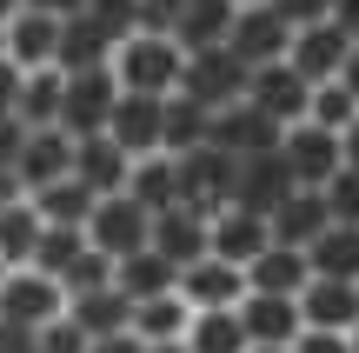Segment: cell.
<instances>
[{
	"label": "cell",
	"instance_id": "6da1fadb",
	"mask_svg": "<svg viewBox=\"0 0 359 353\" xmlns=\"http://www.w3.org/2000/svg\"><path fill=\"white\" fill-rule=\"evenodd\" d=\"M107 74H114L120 93H147V100H167L180 87V47L167 34H127L114 47V60H107Z\"/></svg>",
	"mask_w": 359,
	"mask_h": 353
},
{
	"label": "cell",
	"instance_id": "7a4b0ae2",
	"mask_svg": "<svg viewBox=\"0 0 359 353\" xmlns=\"http://www.w3.org/2000/svg\"><path fill=\"white\" fill-rule=\"evenodd\" d=\"M286 67H293L306 87H326V80H359V40L339 34L333 20H313L286 34Z\"/></svg>",
	"mask_w": 359,
	"mask_h": 353
},
{
	"label": "cell",
	"instance_id": "3957f363",
	"mask_svg": "<svg viewBox=\"0 0 359 353\" xmlns=\"http://www.w3.org/2000/svg\"><path fill=\"white\" fill-rule=\"evenodd\" d=\"M273 154H280V167H286L293 187H326L353 160V140L313 127V120H293V127H280V147H273Z\"/></svg>",
	"mask_w": 359,
	"mask_h": 353
},
{
	"label": "cell",
	"instance_id": "277c9868",
	"mask_svg": "<svg viewBox=\"0 0 359 353\" xmlns=\"http://www.w3.org/2000/svg\"><path fill=\"white\" fill-rule=\"evenodd\" d=\"M193 107H206V114H219V107H233L246 93V67L233 60L226 47H200V53H180V87Z\"/></svg>",
	"mask_w": 359,
	"mask_h": 353
},
{
	"label": "cell",
	"instance_id": "5b68a950",
	"mask_svg": "<svg viewBox=\"0 0 359 353\" xmlns=\"http://www.w3.org/2000/svg\"><path fill=\"white\" fill-rule=\"evenodd\" d=\"M226 187H233V160L219 147H193V154H173V207H193L213 220L226 207Z\"/></svg>",
	"mask_w": 359,
	"mask_h": 353
},
{
	"label": "cell",
	"instance_id": "8992f818",
	"mask_svg": "<svg viewBox=\"0 0 359 353\" xmlns=\"http://www.w3.org/2000/svg\"><path fill=\"white\" fill-rule=\"evenodd\" d=\"M67 314V293L60 280L34 274V267H13L7 280H0V327H20V333H40L47 320Z\"/></svg>",
	"mask_w": 359,
	"mask_h": 353
},
{
	"label": "cell",
	"instance_id": "52a82bcc",
	"mask_svg": "<svg viewBox=\"0 0 359 353\" xmlns=\"http://www.w3.org/2000/svg\"><path fill=\"white\" fill-rule=\"evenodd\" d=\"M147 227H154V213H147V207H133L127 194H100V200H93V213H87V247L107 253V260H127V253L147 247Z\"/></svg>",
	"mask_w": 359,
	"mask_h": 353
},
{
	"label": "cell",
	"instance_id": "ba28073f",
	"mask_svg": "<svg viewBox=\"0 0 359 353\" xmlns=\"http://www.w3.org/2000/svg\"><path fill=\"white\" fill-rule=\"evenodd\" d=\"M120 87L107 67H93V74H60V133L67 140H87V133L107 127V114H114Z\"/></svg>",
	"mask_w": 359,
	"mask_h": 353
},
{
	"label": "cell",
	"instance_id": "9c48e42d",
	"mask_svg": "<svg viewBox=\"0 0 359 353\" xmlns=\"http://www.w3.org/2000/svg\"><path fill=\"white\" fill-rule=\"evenodd\" d=\"M286 34H293V27H286L280 13L259 0V7H233V27H226V40H219V47H226L233 60L253 74V67H266V60H286Z\"/></svg>",
	"mask_w": 359,
	"mask_h": 353
},
{
	"label": "cell",
	"instance_id": "30bf717a",
	"mask_svg": "<svg viewBox=\"0 0 359 353\" xmlns=\"http://www.w3.org/2000/svg\"><path fill=\"white\" fill-rule=\"evenodd\" d=\"M253 114H266L273 127H293V120H306V100H313V87L293 74L286 60H266V67H253L246 74V93H240Z\"/></svg>",
	"mask_w": 359,
	"mask_h": 353
},
{
	"label": "cell",
	"instance_id": "8fae6325",
	"mask_svg": "<svg viewBox=\"0 0 359 353\" xmlns=\"http://www.w3.org/2000/svg\"><path fill=\"white\" fill-rule=\"evenodd\" d=\"M293 300H299V327H313V333H359V280H320L313 274Z\"/></svg>",
	"mask_w": 359,
	"mask_h": 353
},
{
	"label": "cell",
	"instance_id": "7c38bea8",
	"mask_svg": "<svg viewBox=\"0 0 359 353\" xmlns=\"http://www.w3.org/2000/svg\"><path fill=\"white\" fill-rule=\"evenodd\" d=\"M206 147H219L226 160H246V154H273L280 147V127H273L266 114H253L246 100L219 107L213 120H206Z\"/></svg>",
	"mask_w": 359,
	"mask_h": 353
},
{
	"label": "cell",
	"instance_id": "4fadbf2b",
	"mask_svg": "<svg viewBox=\"0 0 359 353\" xmlns=\"http://www.w3.org/2000/svg\"><path fill=\"white\" fill-rule=\"evenodd\" d=\"M266 247H273L266 213L219 207L213 220H206V253H213V260H226V267H240V274H246V260H253V253H266Z\"/></svg>",
	"mask_w": 359,
	"mask_h": 353
},
{
	"label": "cell",
	"instance_id": "5bb4252c",
	"mask_svg": "<svg viewBox=\"0 0 359 353\" xmlns=\"http://www.w3.org/2000/svg\"><path fill=\"white\" fill-rule=\"evenodd\" d=\"M173 293L193 307V314H213V307H240L246 300V274L240 267H226V260H193V267H180V280H173Z\"/></svg>",
	"mask_w": 359,
	"mask_h": 353
},
{
	"label": "cell",
	"instance_id": "9a60e30c",
	"mask_svg": "<svg viewBox=\"0 0 359 353\" xmlns=\"http://www.w3.org/2000/svg\"><path fill=\"white\" fill-rule=\"evenodd\" d=\"M286 194H293V180H286L280 154H246V160H233L226 207H246V213H273Z\"/></svg>",
	"mask_w": 359,
	"mask_h": 353
},
{
	"label": "cell",
	"instance_id": "2e32d148",
	"mask_svg": "<svg viewBox=\"0 0 359 353\" xmlns=\"http://www.w3.org/2000/svg\"><path fill=\"white\" fill-rule=\"evenodd\" d=\"M147 247L160 253V260L173 267H193V260H206V213H193V207H167V213H154V227H147Z\"/></svg>",
	"mask_w": 359,
	"mask_h": 353
},
{
	"label": "cell",
	"instance_id": "e0dca14e",
	"mask_svg": "<svg viewBox=\"0 0 359 353\" xmlns=\"http://www.w3.org/2000/svg\"><path fill=\"white\" fill-rule=\"evenodd\" d=\"M67 167H74V140H67L60 127H27L20 160H13V173H20V187H27V194H40V187L67 180Z\"/></svg>",
	"mask_w": 359,
	"mask_h": 353
},
{
	"label": "cell",
	"instance_id": "ac0fdd59",
	"mask_svg": "<svg viewBox=\"0 0 359 353\" xmlns=\"http://www.w3.org/2000/svg\"><path fill=\"white\" fill-rule=\"evenodd\" d=\"M233 314L246 327V347H293L299 340V300H286V293H246Z\"/></svg>",
	"mask_w": 359,
	"mask_h": 353
},
{
	"label": "cell",
	"instance_id": "d6986e66",
	"mask_svg": "<svg viewBox=\"0 0 359 353\" xmlns=\"http://www.w3.org/2000/svg\"><path fill=\"white\" fill-rule=\"evenodd\" d=\"M100 133H107V140H114L127 160H140V154H160V100H147V93H120Z\"/></svg>",
	"mask_w": 359,
	"mask_h": 353
},
{
	"label": "cell",
	"instance_id": "ffe728a7",
	"mask_svg": "<svg viewBox=\"0 0 359 353\" xmlns=\"http://www.w3.org/2000/svg\"><path fill=\"white\" fill-rule=\"evenodd\" d=\"M326 227H333V213H326V194H320V187H293V194L266 213L273 247H306V240L326 234Z\"/></svg>",
	"mask_w": 359,
	"mask_h": 353
},
{
	"label": "cell",
	"instance_id": "44dd1931",
	"mask_svg": "<svg viewBox=\"0 0 359 353\" xmlns=\"http://www.w3.org/2000/svg\"><path fill=\"white\" fill-rule=\"evenodd\" d=\"M53 47H60V20L53 13H34V7H20L7 20V60L20 67V74H34V67H53Z\"/></svg>",
	"mask_w": 359,
	"mask_h": 353
},
{
	"label": "cell",
	"instance_id": "7402d4cb",
	"mask_svg": "<svg viewBox=\"0 0 359 353\" xmlns=\"http://www.w3.org/2000/svg\"><path fill=\"white\" fill-rule=\"evenodd\" d=\"M67 173H74L93 200H100V194H120V187H127V154H120L107 133H87V140H74V167H67Z\"/></svg>",
	"mask_w": 359,
	"mask_h": 353
},
{
	"label": "cell",
	"instance_id": "603a6c76",
	"mask_svg": "<svg viewBox=\"0 0 359 353\" xmlns=\"http://www.w3.org/2000/svg\"><path fill=\"white\" fill-rule=\"evenodd\" d=\"M233 27V0H180L173 7V47L180 53H200V47H219Z\"/></svg>",
	"mask_w": 359,
	"mask_h": 353
},
{
	"label": "cell",
	"instance_id": "cb8c5ba5",
	"mask_svg": "<svg viewBox=\"0 0 359 353\" xmlns=\"http://www.w3.org/2000/svg\"><path fill=\"white\" fill-rule=\"evenodd\" d=\"M67 320H74L87 340H107V333H127V320H133V300L107 280V287H93V293H74L67 300Z\"/></svg>",
	"mask_w": 359,
	"mask_h": 353
},
{
	"label": "cell",
	"instance_id": "d4e9b609",
	"mask_svg": "<svg viewBox=\"0 0 359 353\" xmlns=\"http://www.w3.org/2000/svg\"><path fill=\"white\" fill-rule=\"evenodd\" d=\"M114 60V40L100 34V27L87 20V13H74V20H60V47H53V74H93V67Z\"/></svg>",
	"mask_w": 359,
	"mask_h": 353
},
{
	"label": "cell",
	"instance_id": "484cf974",
	"mask_svg": "<svg viewBox=\"0 0 359 353\" xmlns=\"http://www.w3.org/2000/svg\"><path fill=\"white\" fill-rule=\"evenodd\" d=\"M306 280L313 274H306V253L299 247H266V253L246 260V293H286V300H293Z\"/></svg>",
	"mask_w": 359,
	"mask_h": 353
},
{
	"label": "cell",
	"instance_id": "4316f807",
	"mask_svg": "<svg viewBox=\"0 0 359 353\" xmlns=\"http://www.w3.org/2000/svg\"><path fill=\"white\" fill-rule=\"evenodd\" d=\"M299 253H306V274L320 280H359V227H326Z\"/></svg>",
	"mask_w": 359,
	"mask_h": 353
},
{
	"label": "cell",
	"instance_id": "83f0119b",
	"mask_svg": "<svg viewBox=\"0 0 359 353\" xmlns=\"http://www.w3.org/2000/svg\"><path fill=\"white\" fill-rule=\"evenodd\" d=\"M120 194H127L133 207H147V213H167L173 207V154L127 160V187H120Z\"/></svg>",
	"mask_w": 359,
	"mask_h": 353
},
{
	"label": "cell",
	"instance_id": "f1b7e54d",
	"mask_svg": "<svg viewBox=\"0 0 359 353\" xmlns=\"http://www.w3.org/2000/svg\"><path fill=\"white\" fill-rule=\"evenodd\" d=\"M173 280H180V274L160 260L154 247H140V253H127V260H114V287L127 293L133 307H140V300H160V293H173Z\"/></svg>",
	"mask_w": 359,
	"mask_h": 353
},
{
	"label": "cell",
	"instance_id": "f546056e",
	"mask_svg": "<svg viewBox=\"0 0 359 353\" xmlns=\"http://www.w3.org/2000/svg\"><path fill=\"white\" fill-rule=\"evenodd\" d=\"M187 320H193V307L180 300V293H160V300H140V307H133L127 333H133L140 347H167V340L187 333Z\"/></svg>",
	"mask_w": 359,
	"mask_h": 353
},
{
	"label": "cell",
	"instance_id": "4dcf8cb0",
	"mask_svg": "<svg viewBox=\"0 0 359 353\" xmlns=\"http://www.w3.org/2000/svg\"><path fill=\"white\" fill-rule=\"evenodd\" d=\"M306 120L326 127V133H339V140H353L359 133V80H326V87H313Z\"/></svg>",
	"mask_w": 359,
	"mask_h": 353
},
{
	"label": "cell",
	"instance_id": "1f68e13d",
	"mask_svg": "<svg viewBox=\"0 0 359 353\" xmlns=\"http://www.w3.org/2000/svg\"><path fill=\"white\" fill-rule=\"evenodd\" d=\"M13 120H20V127H60V74H53V67L20 74V87H13Z\"/></svg>",
	"mask_w": 359,
	"mask_h": 353
},
{
	"label": "cell",
	"instance_id": "d6a6232c",
	"mask_svg": "<svg viewBox=\"0 0 359 353\" xmlns=\"http://www.w3.org/2000/svg\"><path fill=\"white\" fill-rule=\"evenodd\" d=\"M206 107H193L187 93H167L160 100V154H193V147H206Z\"/></svg>",
	"mask_w": 359,
	"mask_h": 353
},
{
	"label": "cell",
	"instance_id": "836d02e7",
	"mask_svg": "<svg viewBox=\"0 0 359 353\" xmlns=\"http://www.w3.org/2000/svg\"><path fill=\"white\" fill-rule=\"evenodd\" d=\"M187 353H246V327L233 307H213V314H193L187 333H180Z\"/></svg>",
	"mask_w": 359,
	"mask_h": 353
},
{
	"label": "cell",
	"instance_id": "e575fe53",
	"mask_svg": "<svg viewBox=\"0 0 359 353\" xmlns=\"http://www.w3.org/2000/svg\"><path fill=\"white\" fill-rule=\"evenodd\" d=\"M27 200H34V213H40L47 227H80V234H87L93 194L74 180V173H67V180H53V187H40V194H27Z\"/></svg>",
	"mask_w": 359,
	"mask_h": 353
},
{
	"label": "cell",
	"instance_id": "d590c367",
	"mask_svg": "<svg viewBox=\"0 0 359 353\" xmlns=\"http://www.w3.org/2000/svg\"><path fill=\"white\" fill-rule=\"evenodd\" d=\"M40 234H47V220L34 213V200H13V207H0V260H7V267H27V260H34Z\"/></svg>",
	"mask_w": 359,
	"mask_h": 353
},
{
	"label": "cell",
	"instance_id": "8d00e7d4",
	"mask_svg": "<svg viewBox=\"0 0 359 353\" xmlns=\"http://www.w3.org/2000/svg\"><path fill=\"white\" fill-rule=\"evenodd\" d=\"M80 247H87V234H80V227H47V234H40V247H34V274H47V280H60L67 267L80 260Z\"/></svg>",
	"mask_w": 359,
	"mask_h": 353
},
{
	"label": "cell",
	"instance_id": "74e56055",
	"mask_svg": "<svg viewBox=\"0 0 359 353\" xmlns=\"http://www.w3.org/2000/svg\"><path fill=\"white\" fill-rule=\"evenodd\" d=\"M80 13H87V20L100 27L107 40H114V47H120V40L133 34V27H140V0H87Z\"/></svg>",
	"mask_w": 359,
	"mask_h": 353
},
{
	"label": "cell",
	"instance_id": "f35d334b",
	"mask_svg": "<svg viewBox=\"0 0 359 353\" xmlns=\"http://www.w3.org/2000/svg\"><path fill=\"white\" fill-rule=\"evenodd\" d=\"M320 194H326V213H333V227H359V167H353V160L320 187Z\"/></svg>",
	"mask_w": 359,
	"mask_h": 353
},
{
	"label": "cell",
	"instance_id": "ab89813d",
	"mask_svg": "<svg viewBox=\"0 0 359 353\" xmlns=\"http://www.w3.org/2000/svg\"><path fill=\"white\" fill-rule=\"evenodd\" d=\"M107 280H114V260H107V253H93V247H80V260L60 274V293L74 300V293H93V287H107Z\"/></svg>",
	"mask_w": 359,
	"mask_h": 353
},
{
	"label": "cell",
	"instance_id": "60d3db41",
	"mask_svg": "<svg viewBox=\"0 0 359 353\" xmlns=\"http://www.w3.org/2000/svg\"><path fill=\"white\" fill-rule=\"evenodd\" d=\"M34 353H87V333L60 314V320H47V327L34 333Z\"/></svg>",
	"mask_w": 359,
	"mask_h": 353
},
{
	"label": "cell",
	"instance_id": "b9f144b4",
	"mask_svg": "<svg viewBox=\"0 0 359 353\" xmlns=\"http://www.w3.org/2000/svg\"><path fill=\"white\" fill-rule=\"evenodd\" d=\"M273 13H280L286 27H313V20H326L333 13V0H266Z\"/></svg>",
	"mask_w": 359,
	"mask_h": 353
},
{
	"label": "cell",
	"instance_id": "7bdbcfd3",
	"mask_svg": "<svg viewBox=\"0 0 359 353\" xmlns=\"http://www.w3.org/2000/svg\"><path fill=\"white\" fill-rule=\"evenodd\" d=\"M286 353H359V340H353V333H313V327H299V340Z\"/></svg>",
	"mask_w": 359,
	"mask_h": 353
},
{
	"label": "cell",
	"instance_id": "ee69618b",
	"mask_svg": "<svg viewBox=\"0 0 359 353\" xmlns=\"http://www.w3.org/2000/svg\"><path fill=\"white\" fill-rule=\"evenodd\" d=\"M173 7L180 0H140V27L133 34H173Z\"/></svg>",
	"mask_w": 359,
	"mask_h": 353
},
{
	"label": "cell",
	"instance_id": "f6af8a7d",
	"mask_svg": "<svg viewBox=\"0 0 359 353\" xmlns=\"http://www.w3.org/2000/svg\"><path fill=\"white\" fill-rule=\"evenodd\" d=\"M20 140H27V127L13 114H0V167H13V160H20Z\"/></svg>",
	"mask_w": 359,
	"mask_h": 353
},
{
	"label": "cell",
	"instance_id": "bcb514c9",
	"mask_svg": "<svg viewBox=\"0 0 359 353\" xmlns=\"http://www.w3.org/2000/svg\"><path fill=\"white\" fill-rule=\"evenodd\" d=\"M13 87H20V67L0 53V114H13Z\"/></svg>",
	"mask_w": 359,
	"mask_h": 353
},
{
	"label": "cell",
	"instance_id": "7dc6e473",
	"mask_svg": "<svg viewBox=\"0 0 359 353\" xmlns=\"http://www.w3.org/2000/svg\"><path fill=\"white\" fill-rule=\"evenodd\" d=\"M20 7H34V13H53V20H74L87 0H20Z\"/></svg>",
	"mask_w": 359,
	"mask_h": 353
},
{
	"label": "cell",
	"instance_id": "c3c4849f",
	"mask_svg": "<svg viewBox=\"0 0 359 353\" xmlns=\"http://www.w3.org/2000/svg\"><path fill=\"white\" fill-rule=\"evenodd\" d=\"M87 353H140L133 333H107V340H87Z\"/></svg>",
	"mask_w": 359,
	"mask_h": 353
},
{
	"label": "cell",
	"instance_id": "681fc988",
	"mask_svg": "<svg viewBox=\"0 0 359 353\" xmlns=\"http://www.w3.org/2000/svg\"><path fill=\"white\" fill-rule=\"evenodd\" d=\"M13 200H27V187H20L13 167H0V207H13Z\"/></svg>",
	"mask_w": 359,
	"mask_h": 353
},
{
	"label": "cell",
	"instance_id": "f907efd6",
	"mask_svg": "<svg viewBox=\"0 0 359 353\" xmlns=\"http://www.w3.org/2000/svg\"><path fill=\"white\" fill-rule=\"evenodd\" d=\"M0 353H34V333H20V327H0Z\"/></svg>",
	"mask_w": 359,
	"mask_h": 353
},
{
	"label": "cell",
	"instance_id": "816d5d0a",
	"mask_svg": "<svg viewBox=\"0 0 359 353\" xmlns=\"http://www.w3.org/2000/svg\"><path fill=\"white\" fill-rule=\"evenodd\" d=\"M13 13H20V0H0V27H7V20H13Z\"/></svg>",
	"mask_w": 359,
	"mask_h": 353
},
{
	"label": "cell",
	"instance_id": "f5cc1de1",
	"mask_svg": "<svg viewBox=\"0 0 359 353\" xmlns=\"http://www.w3.org/2000/svg\"><path fill=\"white\" fill-rule=\"evenodd\" d=\"M140 353H187V347H180V340H167V347H140Z\"/></svg>",
	"mask_w": 359,
	"mask_h": 353
},
{
	"label": "cell",
	"instance_id": "db71d44e",
	"mask_svg": "<svg viewBox=\"0 0 359 353\" xmlns=\"http://www.w3.org/2000/svg\"><path fill=\"white\" fill-rule=\"evenodd\" d=\"M246 353H286V347H246Z\"/></svg>",
	"mask_w": 359,
	"mask_h": 353
},
{
	"label": "cell",
	"instance_id": "11a10c76",
	"mask_svg": "<svg viewBox=\"0 0 359 353\" xmlns=\"http://www.w3.org/2000/svg\"><path fill=\"white\" fill-rule=\"evenodd\" d=\"M233 7H259V0H233Z\"/></svg>",
	"mask_w": 359,
	"mask_h": 353
},
{
	"label": "cell",
	"instance_id": "9f6ffc18",
	"mask_svg": "<svg viewBox=\"0 0 359 353\" xmlns=\"http://www.w3.org/2000/svg\"><path fill=\"white\" fill-rule=\"evenodd\" d=\"M7 274H13V267H7V260H0V280H7Z\"/></svg>",
	"mask_w": 359,
	"mask_h": 353
},
{
	"label": "cell",
	"instance_id": "6f0895ef",
	"mask_svg": "<svg viewBox=\"0 0 359 353\" xmlns=\"http://www.w3.org/2000/svg\"><path fill=\"white\" fill-rule=\"evenodd\" d=\"M0 47H7V27H0Z\"/></svg>",
	"mask_w": 359,
	"mask_h": 353
}]
</instances>
